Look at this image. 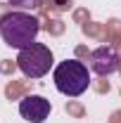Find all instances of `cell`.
I'll return each instance as SVG.
<instances>
[{
    "label": "cell",
    "instance_id": "2",
    "mask_svg": "<svg viewBox=\"0 0 121 123\" xmlns=\"http://www.w3.org/2000/svg\"><path fill=\"white\" fill-rule=\"evenodd\" d=\"M52 80H55V88L62 95L78 97L90 85V69H88V64H83L78 59H64L55 66Z\"/></svg>",
    "mask_w": 121,
    "mask_h": 123
},
{
    "label": "cell",
    "instance_id": "4",
    "mask_svg": "<svg viewBox=\"0 0 121 123\" xmlns=\"http://www.w3.org/2000/svg\"><path fill=\"white\" fill-rule=\"evenodd\" d=\"M121 66V59L112 45H100L88 55V69L97 76H112Z\"/></svg>",
    "mask_w": 121,
    "mask_h": 123
},
{
    "label": "cell",
    "instance_id": "3",
    "mask_svg": "<svg viewBox=\"0 0 121 123\" xmlns=\"http://www.w3.org/2000/svg\"><path fill=\"white\" fill-rule=\"evenodd\" d=\"M52 50L43 43H31L17 55V66L26 78H43L52 69Z\"/></svg>",
    "mask_w": 121,
    "mask_h": 123
},
{
    "label": "cell",
    "instance_id": "6",
    "mask_svg": "<svg viewBox=\"0 0 121 123\" xmlns=\"http://www.w3.org/2000/svg\"><path fill=\"white\" fill-rule=\"evenodd\" d=\"M7 2L17 10H21V12H31V10H38L43 0H7Z\"/></svg>",
    "mask_w": 121,
    "mask_h": 123
},
{
    "label": "cell",
    "instance_id": "1",
    "mask_svg": "<svg viewBox=\"0 0 121 123\" xmlns=\"http://www.w3.org/2000/svg\"><path fill=\"white\" fill-rule=\"evenodd\" d=\"M38 33H40V21L31 12L14 10L0 17V38L5 40V45L14 50H24L31 43H36Z\"/></svg>",
    "mask_w": 121,
    "mask_h": 123
},
{
    "label": "cell",
    "instance_id": "5",
    "mask_svg": "<svg viewBox=\"0 0 121 123\" xmlns=\"http://www.w3.org/2000/svg\"><path fill=\"white\" fill-rule=\"evenodd\" d=\"M50 99H45L43 95H26L19 102V114L29 123H43L50 116Z\"/></svg>",
    "mask_w": 121,
    "mask_h": 123
}]
</instances>
